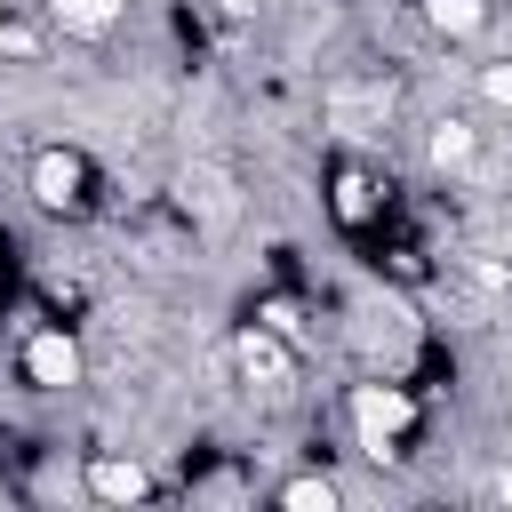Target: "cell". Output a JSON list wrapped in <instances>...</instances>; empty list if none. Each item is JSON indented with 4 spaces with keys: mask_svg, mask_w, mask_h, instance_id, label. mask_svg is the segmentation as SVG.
Wrapping results in <instances>:
<instances>
[{
    "mask_svg": "<svg viewBox=\"0 0 512 512\" xmlns=\"http://www.w3.org/2000/svg\"><path fill=\"white\" fill-rule=\"evenodd\" d=\"M336 216H344V224L368 216V176H336Z\"/></svg>",
    "mask_w": 512,
    "mask_h": 512,
    "instance_id": "8fae6325",
    "label": "cell"
},
{
    "mask_svg": "<svg viewBox=\"0 0 512 512\" xmlns=\"http://www.w3.org/2000/svg\"><path fill=\"white\" fill-rule=\"evenodd\" d=\"M232 360H240V376H248L256 392H280V384L296 376V360H288V336H280V328H264V320H248V328L232 336Z\"/></svg>",
    "mask_w": 512,
    "mask_h": 512,
    "instance_id": "277c9868",
    "label": "cell"
},
{
    "mask_svg": "<svg viewBox=\"0 0 512 512\" xmlns=\"http://www.w3.org/2000/svg\"><path fill=\"white\" fill-rule=\"evenodd\" d=\"M424 24L440 40H480L488 32V0H424Z\"/></svg>",
    "mask_w": 512,
    "mask_h": 512,
    "instance_id": "52a82bcc",
    "label": "cell"
},
{
    "mask_svg": "<svg viewBox=\"0 0 512 512\" xmlns=\"http://www.w3.org/2000/svg\"><path fill=\"white\" fill-rule=\"evenodd\" d=\"M24 184H32V200H40L48 216H72V208L88 200V160H80V152H64V144H48V152H32Z\"/></svg>",
    "mask_w": 512,
    "mask_h": 512,
    "instance_id": "7a4b0ae2",
    "label": "cell"
},
{
    "mask_svg": "<svg viewBox=\"0 0 512 512\" xmlns=\"http://www.w3.org/2000/svg\"><path fill=\"white\" fill-rule=\"evenodd\" d=\"M72 40H112V24H120V0H40Z\"/></svg>",
    "mask_w": 512,
    "mask_h": 512,
    "instance_id": "8992f818",
    "label": "cell"
},
{
    "mask_svg": "<svg viewBox=\"0 0 512 512\" xmlns=\"http://www.w3.org/2000/svg\"><path fill=\"white\" fill-rule=\"evenodd\" d=\"M80 488H88L96 504H144V496H152V472H144L136 456H88V464H80Z\"/></svg>",
    "mask_w": 512,
    "mask_h": 512,
    "instance_id": "5b68a950",
    "label": "cell"
},
{
    "mask_svg": "<svg viewBox=\"0 0 512 512\" xmlns=\"http://www.w3.org/2000/svg\"><path fill=\"white\" fill-rule=\"evenodd\" d=\"M480 96H488L496 112H512V56H496V64H480Z\"/></svg>",
    "mask_w": 512,
    "mask_h": 512,
    "instance_id": "30bf717a",
    "label": "cell"
},
{
    "mask_svg": "<svg viewBox=\"0 0 512 512\" xmlns=\"http://www.w3.org/2000/svg\"><path fill=\"white\" fill-rule=\"evenodd\" d=\"M424 152H432V168H472V152H480V136H472L464 120H440V128L424 136Z\"/></svg>",
    "mask_w": 512,
    "mask_h": 512,
    "instance_id": "9c48e42d",
    "label": "cell"
},
{
    "mask_svg": "<svg viewBox=\"0 0 512 512\" xmlns=\"http://www.w3.org/2000/svg\"><path fill=\"white\" fill-rule=\"evenodd\" d=\"M496 504H512V464H504V472H496Z\"/></svg>",
    "mask_w": 512,
    "mask_h": 512,
    "instance_id": "4fadbf2b",
    "label": "cell"
},
{
    "mask_svg": "<svg viewBox=\"0 0 512 512\" xmlns=\"http://www.w3.org/2000/svg\"><path fill=\"white\" fill-rule=\"evenodd\" d=\"M272 504H280V512H336V480H328V472H296V480L272 488Z\"/></svg>",
    "mask_w": 512,
    "mask_h": 512,
    "instance_id": "ba28073f",
    "label": "cell"
},
{
    "mask_svg": "<svg viewBox=\"0 0 512 512\" xmlns=\"http://www.w3.org/2000/svg\"><path fill=\"white\" fill-rule=\"evenodd\" d=\"M24 384L32 392H72L80 384V344L64 328H32L24 336Z\"/></svg>",
    "mask_w": 512,
    "mask_h": 512,
    "instance_id": "3957f363",
    "label": "cell"
},
{
    "mask_svg": "<svg viewBox=\"0 0 512 512\" xmlns=\"http://www.w3.org/2000/svg\"><path fill=\"white\" fill-rule=\"evenodd\" d=\"M264 328H280V336H288V344H296V336H304V320H296V304H264Z\"/></svg>",
    "mask_w": 512,
    "mask_h": 512,
    "instance_id": "7c38bea8",
    "label": "cell"
},
{
    "mask_svg": "<svg viewBox=\"0 0 512 512\" xmlns=\"http://www.w3.org/2000/svg\"><path fill=\"white\" fill-rule=\"evenodd\" d=\"M0 40H8V16H0Z\"/></svg>",
    "mask_w": 512,
    "mask_h": 512,
    "instance_id": "5bb4252c",
    "label": "cell"
},
{
    "mask_svg": "<svg viewBox=\"0 0 512 512\" xmlns=\"http://www.w3.org/2000/svg\"><path fill=\"white\" fill-rule=\"evenodd\" d=\"M344 416H352V440H360L376 464H384V456H392V448L416 432V400H408L400 384H384V376L352 384V392H344Z\"/></svg>",
    "mask_w": 512,
    "mask_h": 512,
    "instance_id": "6da1fadb",
    "label": "cell"
}]
</instances>
